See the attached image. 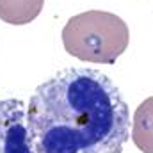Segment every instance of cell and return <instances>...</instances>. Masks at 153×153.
<instances>
[{
    "instance_id": "cell-1",
    "label": "cell",
    "mask_w": 153,
    "mask_h": 153,
    "mask_svg": "<svg viewBox=\"0 0 153 153\" xmlns=\"http://www.w3.org/2000/svg\"><path fill=\"white\" fill-rule=\"evenodd\" d=\"M27 121L36 153H121L130 137L126 100L93 68H66L39 84Z\"/></svg>"
},
{
    "instance_id": "cell-3",
    "label": "cell",
    "mask_w": 153,
    "mask_h": 153,
    "mask_svg": "<svg viewBox=\"0 0 153 153\" xmlns=\"http://www.w3.org/2000/svg\"><path fill=\"white\" fill-rule=\"evenodd\" d=\"M0 153H36L27 107L20 98H0Z\"/></svg>"
},
{
    "instance_id": "cell-4",
    "label": "cell",
    "mask_w": 153,
    "mask_h": 153,
    "mask_svg": "<svg viewBox=\"0 0 153 153\" xmlns=\"http://www.w3.org/2000/svg\"><path fill=\"white\" fill-rule=\"evenodd\" d=\"M132 141L143 153H153V96L146 98L135 109Z\"/></svg>"
},
{
    "instance_id": "cell-5",
    "label": "cell",
    "mask_w": 153,
    "mask_h": 153,
    "mask_svg": "<svg viewBox=\"0 0 153 153\" xmlns=\"http://www.w3.org/2000/svg\"><path fill=\"white\" fill-rule=\"evenodd\" d=\"M45 0H0V20L11 25H25L36 20Z\"/></svg>"
},
{
    "instance_id": "cell-2",
    "label": "cell",
    "mask_w": 153,
    "mask_h": 153,
    "mask_svg": "<svg viewBox=\"0 0 153 153\" xmlns=\"http://www.w3.org/2000/svg\"><path fill=\"white\" fill-rule=\"evenodd\" d=\"M126 23L107 11H85L71 16L62 29V45L70 55L85 62L114 64L128 46Z\"/></svg>"
}]
</instances>
